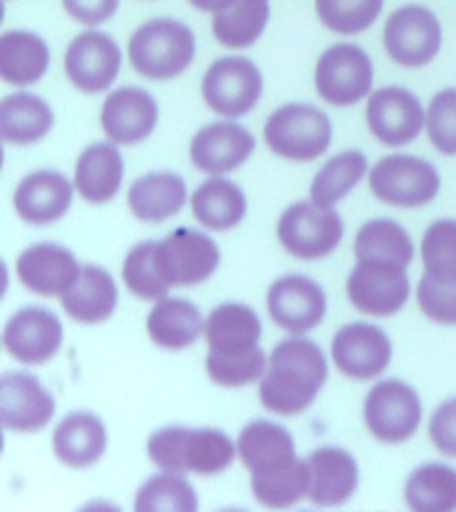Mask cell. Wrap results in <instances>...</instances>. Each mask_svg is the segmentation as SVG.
I'll return each mask as SVG.
<instances>
[{
  "label": "cell",
  "mask_w": 456,
  "mask_h": 512,
  "mask_svg": "<svg viewBox=\"0 0 456 512\" xmlns=\"http://www.w3.org/2000/svg\"><path fill=\"white\" fill-rule=\"evenodd\" d=\"M328 379L326 355L318 344L294 334L275 344L259 379V400L272 414L296 416L315 403Z\"/></svg>",
  "instance_id": "6da1fadb"
},
{
  "label": "cell",
  "mask_w": 456,
  "mask_h": 512,
  "mask_svg": "<svg viewBox=\"0 0 456 512\" xmlns=\"http://www.w3.org/2000/svg\"><path fill=\"white\" fill-rule=\"evenodd\" d=\"M238 443L214 427H163L147 440V456L166 472L219 475L235 462Z\"/></svg>",
  "instance_id": "7a4b0ae2"
},
{
  "label": "cell",
  "mask_w": 456,
  "mask_h": 512,
  "mask_svg": "<svg viewBox=\"0 0 456 512\" xmlns=\"http://www.w3.org/2000/svg\"><path fill=\"white\" fill-rule=\"evenodd\" d=\"M128 59L144 78L171 80L195 59V35L176 19H152L131 35Z\"/></svg>",
  "instance_id": "3957f363"
},
{
  "label": "cell",
  "mask_w": 456,
  "mask_h": 512,
  "mask_svg": "<svg viewBox=\"0 0 456 512\" xmlns=\"http://www.w3.org/2000/svg\"><path fill=\"white\" fill-rule=\"evenodd\" d=\"M331 120L323 110L310 104H286L272 112L264 126V142L275 155L288 160L320 158L331 144Z\"/></svg>",
  "instance_id": "277c9868"
},
{
  "label": "cell",
  "mask_w": 456,
  "mask_h": 512,
  "mask_svg": "<svg viewBox=\"0 0 456 512\" xmlns=\"http://www.w3.org/2000/svg\"><path fill=\"white\" fill-rule=\"evenodd\" d=\"M342 216L331 206H320L315 200H299L280 214L278 240L296 259H323L334 254L342 243Z\"/></svg>",
  "instance_id": "5b68a950"
},
{
  "label": "cell",
  "mask_w": 456,
  "mask_h": 512,
  "mask_svg": "<svg viewBox=\"0 0 456 512\" xmlns=\"http://www.w3.org/2000/svg\"><path fill=\"white\" fill-rule=\"evenodd\" d=\"M368 187L387 206L419 208L438 195L440 174L414 155H387L368 171Z\"/></svg>",
  "instance_id": "8992f818"
},
{
  "label": "cell",
  "mask_w": 456,
  "mask_h": 512,
  "mask_svg": "<svg viewBox=\"0 0 456 512\" xmlns=\"http://www.w3.org/2000/svg\"><path fill=\"white\" fill-rule=\"evenodd\" d=\"M374 64L355 43H336L315 64V91L334 107H352L371 91Z\"/></svg>",
  "instance_id": "52a82bcc"
},
{
  "label": "cell",
  "mask_w": 456,
  "mask_h": 512,
  "mask_svg": "<svg viewBox=\"0 0 456 512\" xmlns=\"http://www.w3.org/2000/svg\"><path fill=\"white\" fill-rule=\"evenodd\" d=\"M368 432L382 443H406L422 422V403L414 387L400 379H384L363 400Z\"/></svg>",
  "instance_id": "ba28073f"
},
{
  "label": "cell",
  "mask_w": 456,
  "mask_h": 512,
  "mask_svg": "<svg viewBox=\"0 0 456 512\" xmlns=\"http://www.w3.org/2000/svg\"><path fill=\"white\" fill-rule=\"evenodd\" d=\"M443 43V30H440L438 16L430 8L400 6L392 11L387 24H384V48L395 64L400 67H424L430 64L440 51Z\"/></svg>",
  "instance_id": "9c48e42d"
},
{
  "label": "cell",
  "mask_w": 456,
  "mask_h": 512,
  "mask_svg": "<svg viewBox=\"0 0 456 512\" xmlns=\"http://www.w3.org/2000/svg\"><path fill=\"white\" fill-rule=\"evenodd\" d=\"M203 99L224 118H240L262 96V72L246 56H222L203 75Z\"/></svg>",
  "instance_id": "30bf717a"
},
{
  "label": "cell",
  "mask_w": 456,
  "mask_h": 512,
  "mask_svg": "<svg viewBox=\"0 0 456 512\" xmlns=\"http://www.w3.org/2000/svg\"><path fill=\"white\" fill-rule=\"evenodd\" d=\"M406 267L379 259H360L347 278V296L355 310L371 318H390L408 302Z\"/></svg>",
  "instance_id": "8fae6325"
},
{
  "label": "cell",
  "mask_w": 456,
  "mask_h": 512,
  "mask_svg": "<svg viewBox=\"0 0 456 512\" xmlns=\"http://www.w3.org/2000/svg\"><path fill=\"white\" fill-rule=\"evenodd\" d=\"M155 259L168 286H198L219 267V246L211 235L182 227L166 240H158Z\"/></svg>",
  "instance_id": "7c38bea8"
},
{
  "label": "cell",
  "mask_w": 456,
  "mask_h": 512,
  "mask_svg": "<svg viewBox=\"0 0 456 512\" xmlns=\"http://www.w3.org/2000/svg\"><path fill=\"white\" fill-rule=\"evenodd\" d=\"M366 123L382 144L403 147L422 134L427 115H424L422 102L411 91L400 86H384L368 99Z\"/></svg>",
  "instance_id": "4fadbf2b"
},
{
  "label": "cell",
  "mask_w": 456,
  "mask_h": 512,
  "mask_svg": "<svg viewBox=\"0 0 456 512\" xmlns=\"http://www.w3.org/2000/svg\"><path fill=\"white\" fill-rule=\"evenodd\" d=\"M267 310L288 334H307L326 318V291L304 275H283L267 291Z\"/></svg>",
  "instance_id": "5bb4252c"
},
{
  "label": "cell",
  "mask_w": 456,
  "mask_h": 512,
  "mask_svg": "<svg viewBox=\"0 0 456 512\" xmlns=\"http://www.w3.org/2000/svg\"><path fill=\"white\" fill-rule=\"evenodd\" d=\"M62 320L46 307H24L8 318L3 328V347L14 360L27 366H43L62 347Z\"/></svg>",
  "instance_id": "9a60e30c"
},
{
  "label": "cell",
  "mask_w": 456,
  "mask_h": 512,
  "mask_svg": "<svg viewBox=\"0 0 456 512\" xmlns=\"http://www.w3.org/2000/svg\"><path fill=\"white\" fill-rule=\"evenodd\" d=\"M331 358L344 376L366 382V379H376L390 366L392 342L379 326L347 323L336 331L331 342Z\"/></svg>",
  "instance_id": "2e32d148"
},
{
  "label": "cell",
  "mask_w": 456,
  "mask_h": 512,
  "mask_svg": "<svg viewBox=\"0 0 456 512\" xmlns=\"http://www.w3.org/2000/svg\"><path fill=\"white\" fill-rule=\"evenodd\" d=\"M54 395L38 376L8 371L0 376V422L8 432H38L54 419Z\"/></svg>",
  "instance_id": "e0dca14e"
},
{
  "label": "cell",
  "mask_w": 456,
  "mask_h": 512,
  "mask_svg": "<svg viewBox=\"0 0 456 512\" xmlns=\"http://www.w3.org/2000/svg\"><path fill=\"white\" fill-rule=\"evenodd\" d=\"M118 43L104 32H83L72 40L64 54V72L75 88L86 94H99L115 83L120 72Z\"/></svg>",
  "instance_id": "ac0fdd59"
},
{
  "label": "cell",
  "mask_w": 456,
  "mask_h": 512,
  "mask_svg": "<svg viewBox=\"0 0 456 512\" xmlns=\"http://www.w3.org/2000/svg\"><path fill=\"white\" fill-rule=\"evenodd\" d=\"M80 267L70 248L35 243L16 259V275L24 288L40 296H64L80 278Z\"/></svg>",
  "instance_id": "d6986e66"
},
{
  "label": "cell",
  "mask_w": 456,
  "mask_h": 512,
  "mask_svg": "<svg viewBox=\"0 0 456 512\" xmlns=\"http://www.w3.org/2000/svg\"><path fill=\"white\" fill-rule=\"evenodd\" d=\"M254 152V136L230 120L203 126L192 136L190 160L203 174L222 176L240 168Z\"/></svg>",
  "instance_id": "ffe728a7"
},
{
  "label": "cell",
  "mask_w": 456,
  "mask_h": 512,
  "mask_svg": "<svg viewBox=\"0 0 456 512\" xmlns=\"http://www.w3.org/2000/svg\"><path fill=\"white\" fill-rule=\"evenodd\" d=\"M158 126V102L144 88H115L102 104V128L115 144H139Z\"/></svg>",
  "instance_id": "44dd1931"
},
{
  "label": "cell",
  "mask_w": 456,
  "mask_h": 512,
  "mask_svg": "<svg viewBox=\"0 0 456 512\" xmlns=\"http://www.w3.org/2000/svg\"><path fill=\"white\" fill-rule=\"evenodd\" d=\"M310 464V502L318 507H339L350 502L358 488V462L350 451L323 446L307 456Z\"/></svg>",
  "instance_id": "7402d4cb"
},
{
  "label": "cell",
  "mask_w": 456,
  "mask_h": 512,
  "mask_svg": "<svg viewBox=\"0 0 456 512\" xmlns=\"http://www.w3.org/2000/svg\"><path fill=\"white\" fill-rule=\"evenodd\" d=\"M72 184L59 171H35L24 176L14 192L16 214L30 224H51L72 206Z\"/></svg>",
  "instance_id": "603a6c76"
},
{
  "label": "cell",
  "mask_w": 456,
  "mask_h": 512,
  "mask_svg": "<svg viewBox=\"0 0 456 512\" xmlns=\"http://www.w3.org/2000/svg\"><path fill=\"white\" fill-rule=\"evenodd\" d=\"M238 456L251 475L275 472L299 459L291 432L270 419H256L240 430Z\"/></svg>",
  "instance_id": "cb8c5ba5"
},
{
  "label": "cell",
  "mask_w": 456,
  "mask_h": 512,
  "mask_svg": "<svg viewBox=\"0 0 456 512\" xmlns=\"http://www.w3.org/2000/svg\"><path fill=\"white\" fill-rule=\"evenodd\" d=\"M51 446H54L59 462L72 470H86L102 459L104 448H107V427L96 414L75 411L59 422Z\"/></svg>",
  "instance_id": "d4e9b609"
},
{
  "label": "cell",
  "mask_w": 456,
  "mask_h": 512,
  "mask_svg": "<svg viewBox=\"0 0 456 512\" xmlns=\"http://www.w3.org/2000/svg\"><path fill=\"white\" fill-rule=\"evenodd\" d=\"M262 320L248 304L227 302L211 310L206 318L208 352L216 355H238L259 347Z\"/></svg>",
  "instance_id": "484cf974"
},
{
  "label": "cell",
  "mask_w": 456,
  "mask_h": 512,
  "mask_svg": "<svg viewBox=\"0 0 456 512\" xmlns=\"http://www.w3.org/2000/svg\"><path fill=\"white\" fill-rule=\"evenodd\" d=\"M64 312L78 323L94 326V323H104L110 318L115 307H118V286L107 270L96 267V264H86L80 270V278L75 280V286L64 296H59Z\"/></svg>",
  "instance_id": "4316f807"
},
{
  "label": "cell",
  "mask_w": 456,
  "mask_h": 512,
  "mask_svg": "<svg viewBox=\"0 0 456 512\" xmlns=\"http://www.w3.org/2000/svg\"><path fill=\"white\" fill-rule=\"evenodd\" d=\"M123 182V155L115 142L91 144L80 152L75 166V190L86 203H107Z\"/></svg>",
  "instance_id": "83f0119b"
},
{
  "label": "cell",
  "mask_w": 456,
  "mask_h": 512,
  "mask_svg": "<svg viewBox=\"0 0 456 512\" xmlns=\"http://www.w3.org/2000/svg\"><path fill=\"white\" fill-rule=\"evenodd\" d=\"M147 334L163 350H184L206 334V318L187 299H158L147 315Z\"/></svg>",
  "instance_id": "f1b7e54d"
},
{
  "label": "cell",
  "mask_w": 456,
  "mask_h": 512,
  "mask_svg": "<svg viewBox=\"0 0 456 512\" xmlns=\"http://www.w3.org/2000/svg\"><path fill=\"white\" fill-rule=\"evenodd\" d=\"M187 203V184L179 174L155 171L139 176L128 190V208L142 222H166L176 216Z\"/></svg>",
  "instance_id": "f546056e"
},
{
  "label": "cell",
  "mask_w": 456,
  "mask_h": 512,
  "mask_svg": "<svg viewBox=\"0 0 456 512\" xmlns=\"http://www.w3.org/2000/svg\"><path fill=\"white\" fill-rule=\"evenodd\" d=\"M51 51L35 32L8 30L0 35V78L8 86H32L48 72Z\"/></svg>",
  "instance_id": "4dcf8cb0"
},
{
  "label": "cell",
  "mask_w": 456,
  "mask_h": 512,
  "mask_svg": "<svg viewBox=\"0 0 456 512\" xmlns=\"http://www.w3.org/2000/svg\"><path fill=\"white\" fill-rule=\"evenodd\" d=\"M54 126V112L40 96L16 91L0 102V136L8 144H35Z\"/></svg>",
  "instance_id": "1f68e13d"
},
{
  "label": "cell",
  "mask_w": 456,
  "mask_h": 512,
  "mask_svg": "<svg viewBox=\"0 0 456 512\" xmlns=\"http://www.w3.org/2000/svg\"><path fill=\"white\" fill-rule=\"evenodd\" d=\"M192 214L208 230H232L246 216V195L230 179L214 176L192 192Z\"/></svg>",
  "instance_id": "d6a6232c"
},
{
  "label": "cell",
  "mask_w": 456,
  "mask_h": 512,
  "mask_svg": "<svg viewBox=\"0 0 456 512\" xmlns=\"http://www.w3.org/2000/svg\"><path fill=\"white\" fill-rule=\"evenodd\" d=\"M406 507L414 512L456 510V470L448 464L427 462L406 480Z\"/></svg>",
  "instance_id": "836d02e7"
},
{
  "label": "cell",
  "mask_w": 456,
  "mask_h": 512,
  "mask_svg": "<svg viewBox=\"0 0 456 512\" xmlns=\"http://www.w3.org/2000/svg\"><path fill=\"white\" fill-rule=\"evenodd\" d=\"M267 22H270V0H232L230 6L216 11L211 30L222 46L248 48L262 38Z\"/></svg>",
  "instance_id": "e575fe53"
},
{
  "label": "cell",
  "mask_w": 456,
  "mask_h": 512,
  "mask_svg": "<svg viewBox=\"0 0 456 512\" xmlns=\"http://www.w3.org/2000/svg\"><path fill=\"white\" fill-rule=\"evenodd\" d=\"M310 464L307 459H296L288 467H280L275 472L264 475H251V494L259 504L270 510H286L310 496Z\"/></svg>",
  "instance_id": "d590c367"
},
{
  "label": "cell",
  "mask_w": 456,
  "mask_h": 512,
  "mask_svg": "<svg viewBox=\"0 0 456 512\" xmlns=\"http://www.w3.org/2000/svg\"><path fill=\"white\" fill-rule=\"evenodd\" d=\"M355 256L360 259H379L408 267L414 259V243L408 232L392 219H371L358 230L355 238Z\"/></svg>",
  "instance_id": "8d00e7d4"
},
{
  "label": "cell",
  "mask_w": 456,
  "mask_h": 512,
  "mask_svg": "<svg viewBox=\"0 0 456 512\" xmlns=\"http://www.w3.org/2000/svg\"><path fill=\"white\" fill-rule=\"evenodd\" d=\"M366 171L368 160L363 152L347 150L342 155H336L312 179V200L320 203V206H334V203L350 195V190L366 176Z\"/></svg>",
  "instance_id": "74e56055"
},
{
  "label": "cell",
  "mask_w": 456,
  "mask_h": 512,
  "mask_svg": "<svg viewBox=\"0 0 456 512\" xmlns=\"http://www.w3.org/2000/svg\"><path fill=\"white\" fill-rule=\"evenodd\" d=\"M136 512H195L198 496L195 488L179 472H160L144 480L134 502Z\"/></svg>",
  "instance_id": "f35d334b"
},
{
  "label": "cell",
  "mask_w": 456,
  "mask_h": 512,
  "mask_svg": "<svg viewBox=\"0 0 456 512\" xmlns=\"http://www.w3.org/2000/svg\"><path fill=\"white\" fill-rule=\"evenodd\" d=\"M155 251H158V240H144V243L131 248L126 262H123V283L139 299H155L158 302V299L168 296L171 286L160 275Z\"/></svg>",
  "instance_id": "ab89813d"
},
{
  "label": "cell",
  "mask_w": 456,
  "mask_h": 512,
  "mask_svg": "<svg viewBox=\"0 0 456 512\" xmlns=\"http://www.w3.org/2000/svg\"><path fill=\"white\" fill-rule=\"evenodd\" d=\"M384 0H315V14L328 30L358 35L382 14Z\"/></svg>",
  "instance_id": "60d3db41"
},
{
  "label": "cell",
  "mask_w": 456,
  "mask_h": 512,
  "mask_svg": "<svg viewBox=\"0 0 456 512\" xmlns=\"http://www.w3.org/2000/svg\"><path fill=\"white\" fill-rule=\"evenodd\" d=\"M267 371V355L262 347H254L238 355H206V374L219 387H243V384L259 382Z\"/></svg>",
  "instance_id": "b9f144b4"
},
{
  "label": "cell",
  "mask_w": 456,
  "mask_h": 512,
  "mask_svg": "<svg viewBox=\"0 0 456 512\" xmlns=\"http://www.w3.org/2000/svg\"><path fill=\"white\" fill-rule=\"evenodd\" d=\"M419 307L432 323L456 326V275H430L424 272L416 288Z\"/></svg>",
  "instance_id": "7bdbcfd3"
},
{
  "label": "cell",
  "mask_w": 456,
  "mask_h": 512,
  "mask_svg": "<svg viewBox=\"0 0 456 512\" xmlns=\"http://www.w3.org/2000/svg\"><path fill=\"white\" fill-rule=\"evenodd\" d=\"M422 259L430 275H456V219H438L427 227Z\"/></svg>",
  "instance_id": "ee69618b"
},
{
  "label": "cell",
  "mask_w": 456,
  "mask_h": 512,
  "mask_svg": "<svg viewBox=\"0 0 456 512\" xmlns=\"http://www.w3.org/2000/svg\"><path fill=\"white\" fill-rule=\"evenodd\" d=\"M427 136L443 155H456V88H443L427 107Z\"/></svg>",
  "instance_id": "f6af8a7d"
},
{
  "label": "cell",
  "mask_w": 456,
  "mask_h": 512,
  "mask_svg": "<svg viewBox=\"0 0 456 512\" xmlns=\"http://www.w3.org/2000/svg\"><path fill=\"white\" fill-rule=\"evenodd\" d=\"M430 440L440 454L456 456V398L446 400L430 416Z\"/></svg>",
  "instance_id": "bcb514c9"
},
{
  "label": "cell",
  "mask_w": 456,
  "mask_h": 512,
  "mask_svg": "<svg viewBox=\"0 0 456 512\" xmlns=\"http://www.w3.org/2000/svg\"><path fill=\"white\" fill-rule=\"evenodd\" d=\"M64 11L80 24H94L107 22L115 11H118L120 0H62Z\"/></svg>",
  "instance_id": "7dc6e473"
},
{
  "label": "cell",
  "mask_w": 456,
  "mask_h": 512,
  "mask_svg": "<svg viewBox=\"0 0 456 512\" xmlns=\"http://www.w3.org/2000/svg\"><path fill=\"white\" fill-rule=\"evenodd\" d=\"M190 3L198 8V11H211V14H216V11H222V8L230 6L232 0H190Z\"/></svg>",
  "instance_id": "c3c4849f"
}]
</instances>
